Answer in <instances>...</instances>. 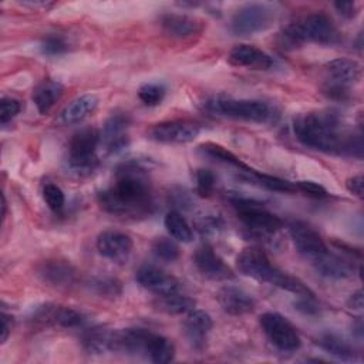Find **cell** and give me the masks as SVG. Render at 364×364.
Segmentation results:
<instances>
[{"mask_svg":"<svg viewBox=\"0 0 364 364\" xmlns=\"http://www.w3.org/2000/svg\"><path fill=\"white\" fill-rule=\"evenodd\" d=\"M98 205L109 215L127 219L146 218L154 212V195L148 171L138 161L117 166L114 183L97 195Z\"/></svg>","mask_w":364,"mask_h":364,"instance_id":"1","label":"cell"},{"mask_svg":"<svg viewBox=\"0 0 364 364\" xmlns=\"http://www.w3.org/2000/svg\"><path fill=\"white\" fill-rule=\"evenodd\" d=\"M296 138L307 148L333 155L361 158V134H346L333 112H307L293 119Z\"/></svg>","mask_w":364,"mask_h":364,"instance_id":"2","label":"cell"},{"mask_svg":"<svg viewBox=\"0 0 364 364\" xmlns=\"http://www.w3.org/2000/svg\"><path fill=\"white\" fill-rule=\"evenodd\" d=\"M236 266L242 274L257 282L269 283L282 290L290 291L297 297H314V293L309 286H306L300 279L274 266L267 255L259 247L243 249L236 259Z\"/></svg>","mask_w":364,"mask_h":364,"instance_id":"3","label":"cell"},{"mask_svg":"<svg viewBox=\"0 0 364 364\" xmlns=\"http://www.w3.org/2000/svg\"><path fill=\"white\" fill-rule=\"evenodd\" d=\"M111 351L145 357L156 364L169 363L175 357V346L169 338L138 327L112 330Z\"/></svg>","mask_w":364,"mask_h":364,"instance_id":"4","label":"cell"},{"mask_svg":"<svg viewBox=\"0 0 364 364\" xmlns=\"http://www.w3.org/2000/svg\"><path fill=\"white\" fill-rule=\"evenodd\" d=\"M282 46L296 48L304 43L336 44L340 41V33L333 20L324 13H311L283 27Z\"/></svg>","mask_w":364,"mask_h":364,"instance_id":"5","label":"cell"},{"mask_svg":"<svg viewBox=\"0 0 364 364\" xmlns=\"http://www.w3.org/2000/svg\"><path fill=\"white\" fill-rule=\"evenodd\" d=\"M205 108L212 114L256 124L272 122L279 117L276 108L266 101L232 98L226 95H213L208 98Z\"/></svg>","mask_w":364,"mask_h":364,"instance_id":"6","label":"cell"},{"mask_svg":"<svg viewBox=\"0 0 364 364\" xmlns=\"http://www.w3.org/2000/svg\"><path fill=\"white\" fill-rule=\"evenodd\" d=\"M101 144V132L97 128H84L75 132L68 142V168L80 176L91 175L100 165L97 146Z\"/></svg>","mask_w":364,"mask_h":364,"instance_id":"7","label":"cell"},{"mask_svg":"<svg viewBox=\"0 0 364 364\" xmlns=\"http://www.w3.org/2000/svg\"><path fill=\"white\" fill-rule=\"evenodd\" d=\"M230 203L236 209L237 218L252 236L260 237L273 235L283 228V220L267 210L259 200L235 196L230 198Z\"/></svg>","mask_w":364,"mask_h":364,"instance_id":"8","label":"cell"},{"mask_svg":"<svg viewBox=\"0 0 364 364\" xmlns=\"http://www.w3.org/2000/svg\"><path fill=\"white\" fill-rule=\"evenodd\" d=\"M276 20V10L267 3H246L240 6L232 20L230 30L236 36H250L267 30Z\"/></svg>","mask_w":364,"mask_h":364,"instance_id":"9","label":"cell"},{"mask_svg":"<svg viewBox=\"0 0 364 364\" xmlns=\"http://www.w3.org/2000/svg\"><path fill=\"white\" fill-rule=\"evenodd\" d=\"M260 327L273 347L283 353H291L300 348L301 338L296 327L282 314L266 311L259 317Z\"/></svg>","mask_w":364,"mask_h":364,"instance_id":"10","label":"cell"},{"mask_svg":"<svg viewBox=\"0 0 364 364\" xmlns=\"http://www.w3.org/2000/svg\"><path fill=\"white\" fill-rule=\"evenodd\" d=\"M30 323L36 328L47 327H61V328H75L85 323V317L81 311L74 310L67 306L46 303L33 310L30 316Z\"/></svg>","mask_w":364,"mask_h":364,"instance_id":"11","label":"cell"},{"mask_svg":"<svg viewBox=\"0 0 364 364\" xmlns=\"http://www.w3.org/2000/svg\"><path fill=\"white\" fill-rule=\"evenodd\" d=\"M287 228L297 252L311 264L328 252V247L318 232L306 222L291 220Z\"/></svg>","mask_w":364,"mask_h":364,"instance_id":"12","label":"cell"},{"mask_svg":"<svg viewBox=\"0 0 364 364\" xmlns=\"http://www.w3.org/2000/svg\"><path fill=\"white\" fill-rule=\"evenodd\" d=\"M200 132V125L191 119H171L155 124L149 129V138L161 144H188Z\"/></svg>","mask_w":364,"mask_h":364,"instance_id":"13","label":"cell"},{"mask_svg":"<svg viewBox=\"0 0 364 364\" xmlns=\"http://www.w3.org/2000/svg\"><path fill=\"white\" fill-rule=\"evenodd\" d=\"M192 259H193V264L198 269V272L209 280L223 282V280H230L235 277L232 269L225 263V260L208 243L200 245L195 250Z\"/></svg>","mask_w":364,"mask_h":364,"instance_id":"14","label":"cell"},{"mask_svg":"<svg viewBox=\"0 0 364 364\" xmlns=\"http://www.w3.org/2000/svg\"><path fill=\"white\" fill-rule=\"evenodd\" d=\"M129 117L127 112H112L105 121L101 132V144L109 154L121 152L128 144V127Z\"/></svg>","mask_w":364,"mask_h":364,"instance_id":"15","label":"cell"},{"mask_svg":"<svg viewBox=\"0 0 364 364\" xmlns=\"http://www.w3.org/2000/svg\"><path fill=\"white\" fill-rule=\"evenodd\" d=\"M134 249V242L129 235L119 230H104L97 237L98 253L117 263L128 260Z\"/></svg>","mask_w":364,"mask_h":364,"instance_id":"16","label":"cell"},{"mask_svg":"<svg viewBox=\"0 0 364 364\" xmlns=\"http://www.w3.org/2000/svg\"><path fill=\"white\" fill-rule=\"evenodd\" d=\"M37 274L44 283L57 289H70L78 280L75 267L71 263L58 259L43 262L37 269Z\"/></svg>","mask_w":364,"mask_h":364,"instance_id":"17","label":"cell"},{"mask_svg":"<svg viewBox=\"0 0 364 364\" xmlns=\"http://www.w3.org/2000/svg\"><path fill=\"white\" fill-rule=\"evenodd\" d=\"M135 279L144 289L155 293L156 296L179 291L178 279L154 264L141 266L135 273Z\"/></svg>","mask_w":364,"mask_h":364,"instance_id":"18","label":"cell"},{"mask_svg":"<svg viewBox=\"0 0 364 364\" xmlns=\"http://www.w3.org/2000/svg\"><path fill=\"white\" fill-rule=\"evenodd\" d=\"M216 300L222 310L230 316H243L255 309V299L240 287L226 284L216 293Z\"/></svg>","mask_w":364,"mask_h":364,"instance_id":"19","label":"cell"},{"mask_svg":"<svg viewBox=\"0 0 364 364\" xmlns=\"http://www.w3.org/2000/svg\"><path fill=\"white\" fill-rule=\"evenodd\" d=\"M212 327V317L203 310L192 309L186 313V317L183 320L185 336L195 350H202L205 347L206 337L210 333Z\"/></svg>","mask_w":364,"mask_h":364,"instance_id":"20","label":"cell"},{"mask_svg":"<svg viewBox=\"0 0 364 364\" xmlns=\"http://www.w3.org/2000/svg\"><path fill=\"white\" fill-rule=\"evenodd\" d=\"M228 61L235 67H246L252 70H269L273 65V60L267 53L250 44L235 46L229 51Z\"/></svg>","mask_w":364,"mask_h":364,"instance_id":"21","label":"cell"},{"mask_svg":"<svg viewBox=\"0 0 364 364\" xmlns=\"http://www.w3.org/2000/svg\"><path fill=\"white\" fill-rule=\"evenodd\" d=\"M159 24L162 30L175 38H186L192 37L195 34H199L202 31V21L188 16V14H179V13H165L159 18Z\"/></svg>","mask_w":364,"mask_h":364,"instance_id":"22","label":"cell"},{"mask_svg":"<svg viewBox=\"0 0 364 364\" xmlns=\"http://www.w3.org/2000/svg\"><path fill=\"white\" fill-rule=\"evenodd\" d=\"M327 73V81L350 87L360 81L361 78V65L358 61L351 58H334L324 65Z\"/></svg>","mask_w":364,"mask_h":364,"instance_id":"23","label":"cell"},{"mask_svg":"<svg viewBox=\"0 0 364 364\" xmlns=\"http://www.w3.org/2000/svg\"><path fill=\"white\" fill-rule=\"evenodd\" d=\"M98 97L94 94H84L73 100L61 112V121L65 125H74L88 118L98 107Z\"/></svg>","mask_w":364,"mask_h":364,"instance_id":"24","label":"cell"},{"mask_svg":"<svg viewBox=\"0 0 364 364\" xmlns=\"http://www.w3.org/2000/svg\"><path fill=\"white\" fill-rule=\"evenodd\" d=\"M64 94V85L54 80H44L33 90V101L40 114H47Z\"/></svg>","mask_w":364,"mask_h":364,"instance_id":"25","label":"cell"},{"mask_svg":"<svg viewBox=\"0 0 364 364\" xmlns=\"http://www.w3.org/2000/svg\"><path fill=\"white\" fill-rule=\"evenodd\" d=\"M313 267L321 276L328 279H346V277H350L353 273L351 266L337 255L331 253L330 250L317 262H314Z\"/></svg>","mask_w":364,"mask_h":364,"instance_id":"26","label":"cell"},{"mask_svg":"<svg viewBox=\"0 0 364 364\" xmlns=\"http://www.w3.org/2000/svg\"><path fill=\"white\" fill-rule=\"evenodd\" d=\"M324 351H327L328 354L340 358V360H346V361H351L357 358V351L355 348L346 341L344 338H341L337 334L333 333H324L320 334L317 341H316Z\"/></svg>","mask_w":364,"mask_h":364,"instance_id":"27","label":"cell"},{"mask_svg":"<svg viewBox=\"0 0 364 364\" xmlns=\"http://www.w3.org/2000/svg\"><path fill=\"white\" fill-rule=\"evenodd\" d=\"M112 330L102 327L87 328L81 336V344L90 354H104L111 351Z\"/></svg>","mask_w":364,"mask_h":364,"instance_id":"28","label":"cell"},{"mask_svg":"<svg viewBox=\"0 0 364 364\" xmlns=\"http://www.w3.org/2000/svg\"><path fill=\"white\" fill-rule=\"evenodd\" d=\"M154 304L156 309H159L166 314H185L192 309H195L196 301L186 294H181L179 291H175L169 294L156 296V300Z\"/></svg>","mask_w":364,"mask_h":364,"instance_id":"29","label":"cell"},{"mask_svg":"<svg viewBox=\"0 0 364 364\" xmlns=\"http://www.w3.org/2000/svg\"><path fill=\"white\" fill-rule=\"evenodd\" d=\"M164 225L172 239L182 243H189L192 240V229L181 212H168L164 219Z\"/></svg>","mask_w":364,"mask_h":364,"instance_id":"30","label":"cell"},{"mask_svg":"<svg viewBox=\"0 0 364 364\" xmlns=\"http://www.w3.org/2000/svg\"><path fill=\"white\" fill-rule=\"evenodd\" d=\"M199 149L208 155V156H212L213 159H218L220 162H225L228 165H232L235 168H237L239 171L242 172H249L252 171V168H249L246 164H243L233 152H230L229 149H226L225 146L219 145V144H215V142H205L202 145H199Z\"/></svg>","mask_w":364,"mask_h":364,"instance_id":"31","label":"cell"},{"mask_svg":"<svg viewBox=\"0 0 364 364\" xmlns=\"http://www.w3.org/2000/svg\"><path fill=\"white\" fill-rule=\"evenodd\" d=\"M247 181L257 183L259 186H263L269 191H274V192H284V193H290L296 191L294 183L286 181V179H280L277 176H272V175H266V173H260L255 169L245 172Z\"/></svg>","mask_w":364,"mask_h":364,"instance_id":"32","label":"cell"},{"mask_svg":"<svg viewBox=\"0 0 364 364\" xmlns=\"http://www.w3.org/2000/svg\"><path fill=\"white\" fill-rule=\"evenodd\" d=\"M88 287L92 293L98 294L100 297L115 299L122 294V283L111 276L92 277L88 283Z\"/></svg>","mask_w":364,"mask_h":364,"instance_id":"33","label":"cell"},{"mask_svg":"<svg viewBox=\"0 0 364 364\" xmlns=\"http://www.w3.org/2000/svg\"><path fill=\"white\" fill-rule=\"evenodd\" d=\"M166 88L164 87V84L159 82H146L142 84L138 90V98L141 100V102L146 107H155L159 105L165 97Z\"/></svg>","mask_w":364,"mask_h":364,"instance_id":"34","label":"cell"},{"mask_svg":"<svg viewBox=\"0 0 364 364\" xmlns=\"http://www.w3.org/2000/svg\"><path fill=\"white\" fill-rule=\"evenodd\" d=\"M151 250L155 257L164 262H175L179 257L178 245L168 237H156L151 245Z\"/></svg>","mask_w":364,"mask_h":364,"instance_id":"35","label":"cell"},{"mask_svg":"<svg viewBox=\"0 0 364 364\" xmlns=\"http://www.w3.org/2000/svg\"><path fill=\"white\" fill-rule=\"evenodd\" d=\"M43 199L46 205L53 210V212H61L64 205H65V195L61 191L60 186L55 183H44L43 186Z\"/></svg>","mask_w":364,"mask_h":364,"instance_id":"36","label":"cell"},{"mask_svg":"<svg viewBox=\"0 0 364 364\" xmlns=\"http://www.w3.org/2000/svg\"><path fill=\"white\" fill-rule=\"evenodd\" d=\"M195 226L202 236H210V235H218L223 229V220L219 215L206 213V215H200L195 220Z\"/></svg>","mask_w":364,"mask_h":364,"instance_id":"37","label":"cell"},{"mask_svg":"<svg viewBox=\"0 0 364 364\" xmlns=\"http://www.w3.org/2000/svg\"><path fill=\"white\" fill-rule=\"evenodd\" d=\"M195 181H196V193L202 198H208L212 195L215 188V173L210 169L199 168L195 172Z\"/></svg>","mask_w":364,"mask_h":364,"instance_id":"38","label":"cell"},{"mask_svg":"<svg viewBox=\"0 0 364 364\" xmlns=\"http://www.w3.org/2000/svg\"><path fill=\"white\" fill-rule=\"evenodd\" d=\"M168 202L172 205V208L179 212V210H191L193 208V198L191 193L181 186H173L171 188L168 193Z\"/></svg>","mask_w":364,"mask_h":364,"instance_id":"39","label":"cell"},{"mask_svg":"<svg viewBox=\"0 0 364 364\" xmlns=\"http://www.w3.org/2000/svg\"><path fill=\"white\" fill-rule=\"evenodd\" d=\"M68 50L67 41L57 34H50L41 41V53L46 55H60Z\"/></svg>","mask_w":364,"mask_h":364,"instance_id":"40","label":"cell"},{"mask_svg":"<svg viewBox=\"0 0 364 364\" xmlns=\"http://www.w3.org/2000/svg\"><path fill=\"white\" fill-rule=\"evenodd\" d=\"M21 111V104L18 100L11 97H4L0 101V121L6 125Z\"/></svg>","mask_w":364,"mask_h":364,"instance_id":"41","label":"cell"},{"mask_svg":"<svg viewBox=\"0 0 364 364\" xmlns=\"http://www.w3.org/2000/svg\"><path fill=\"white\" fill-rule=\"evenodd\" d=\"M294 186H296V191H300L301 193L314 199H323L328 196L327 189L313 181H299L294 183Z\"/></svg>","mask_w":364,"mask_h":364,"instance_id":"42","label":"cell"},{"mask_svg":"<svg viewBox=\"0 0 364 364\" xmlns=\"http://www.w3.org/2000/svg\"><path fill=\"white\" fill-rule=\"evenodd\" d=\"M334 7L346 18H354L358 14V9L354 1H336Z\"/></svg>","mask_w":364,"mask_h":364,"instance_id":"43","label":"cell"},{"mask_svg":"<svg viewBox=\"0 0 364 364\" xmlns=\"http://www.w3.org/2000/svg\"><path fill=\"white\" fill-rule=\"evenodd\" d=\"M294 306L304 314H316L318 311V307L314 303V297H299Z\"/></svg>","mask_w":364,"mask_h":364,"instance_id":"44","label":"cell"},{"mask_svg":"<svg viewBox=\"0 0 364 364\" xmlns=\"http://www.w3.org/2000/svg\"><path fill=\"white\" fill-rule=\"evenodd\" d=\"M346 188L351 195L357 198H363V175L350 176L346 181Z\"/></svg>","mask_w":364,"mask_h":364,"instance_id":"45","label":"cell"},{"mask_svg":"<svg viewBox=\"0 0 364 364\" xmlns=\"http://www.w3.org/2000/svg\"><path fill=\"white\" fill-rule=\"evenodd\" d=\"M11 328H13V317L6 311H1V337H0L1 343H4L9 338Z\"/></svg>","mask_w":364,"mask_h":364,"instance_id":"46","label":"cell"},{"mask_svg":"<svg viewBox=\"0 0 364 364\" xmlns=\"http://www.w3.org/2000/svg\"><path fill=\"white\" fill-rule=\"evenodd\" d=\"M347 304H348L350 309H353V310H361V309H363V290H361V289L355 290V291L350 296Z\"/></svg>","mask_w":364,"mask_h":364,"instance_id":"47","label":"cell"},{"mask_svg":"<svg viewBox=\"0 0 364 364\" xmlns=\"http://www.w3.org/2000/svg\"><path fill=\"white\" fill-rule=\"evenodd\" d=\"M353 328H354L355 336H357L358 338H361V337H363V323H361V318H358V320L355 321V324H353Z\"/></svg>","mask_w":364,"mask_h":364,"instance_id":"48","label":"cell"}]
</instances>
